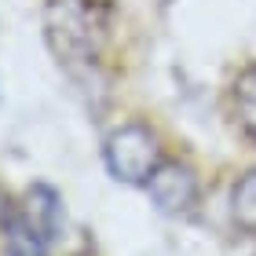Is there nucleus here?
<instances>
[{
    "mask_svg": "<svg viewBox=\"0 0 256 256\" xmlns=\"http://www.w3.org/2000/svg\"><path fill=\"white\" fill-rule=\"evenodd\" d=\"M44 40L66 66H92L110 40L106 0H44Z\"/></svg>",
    "mask_w": 256,
    "mask_h": 256,
    "instance_id": "nucleus-1",
    "label": "nucleus"
},
{
    "mask_svg": "<svg viewBox=\"0 0 256 256\" xmlns=\"http://www.w3.org/2000/svg\"><path fill=\"white\" fill-rule=\"evenodd\" d=\"M102 161H106L110 176L118 183H143L154 176V168L161 165V146L158 136L146 124H121L114 128L102 143Z\"/></svg>",
    "mask_w": 256,
    "mask_h": 256,
    "instance_id": "nucleus-2",
    "label": "nucleus"
},
{
    "mask_svg": "<svg viewBox=\"0 0 256 256\" xmlns=\"http://www.w3.org/2000/svg\"><path fill=\"white\" fill-rule=\"evenodd\" d=\"M146 194H150L158 212L183 216L198 202V176L187 165H180V161H161L154 168V176L146 180Z\"/></svg>",
    "mask_w": 256,
    "mask_h": 256,
    "instance_id": "nucleus-3",
    "label": "nucleus"
},
{
    "mask_svg": "<svg viewBox=\"0 0 256 256\" xmlns=\"http://www.w3.org/2000/svg\"><path fill=\"white\" fill-rule=\"evenodd\" d=\"M0 234H4V256H48V238L15 202H0Z\"/></svg>",
    "mask_w": 256,
    "mask_h": 256,
    "instance_id": "nucleus-4",
    "label": "nucleus"
},
{
    "mask_svg": "<svg viewBox=\"0 0 256 256\" xmlns=\"http://www.w3.org/2000/svg\"><path fill=\"white\" fill-rule=\"evenodd\" d=\"M26 216L37 224V230L48 242H59L62 238V227H66V212H62V198L55 187H48V183H33V187L26 190Z\"/></svg>",
    "mask_w": 256,
    "mask_h": 256,
    "instance_id": "nucleus-5",
    "label": "nucleus"
},
{
    "mask_svg": "<svg viewBox=\"0 0 256 256\" xmlns=\"http://www.w3.org/2000/svg\"><path fill=\"white\" fill-rule=\"evenodd\" d=\"M230 220L246 234H256V168L246 172L230 190Z\"/></svg>",
    "mask_w": 256,
    "mask_h": 256,
    "instance_id": "nucleus-6",
    "label": "nucleus"
},
{
    "mask_svg": "<svg viewBox=\"0 0 256 256\" xmlns=\"http://www.w3.org/2000/svg\"><path fill=\"white\" fill-rule=\"evenodd\" d=\"M234 110H238V121L246 124V132L256 136V66L242 70L234 80Z\"/></svg>",
    "mask_w": 256,
    "mask_h": 256,
    "instance_id": "nucleus-7",
    "label": "nucleus"
}]
</instances>
